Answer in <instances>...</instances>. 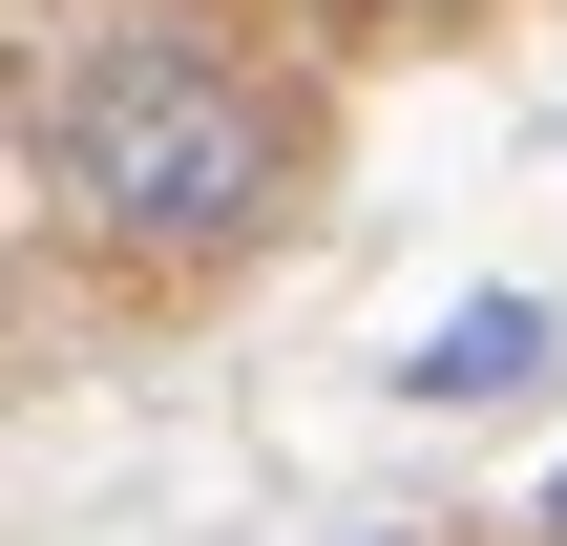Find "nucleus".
<instances>
[{
    "instance_id": "nucleus-1",
    "label": "nucleus",
    "mask_w": 567,
    "mask_h": 546,
    "mask_svg": "<svg viewBox=\"0 0 567 546\" xmlns=\"http://www.w3.org/2000/svg\"><path fill=\"white\" fill-rule=\"evenodd\" d=\"M274 105H252V63L231 42H189V21H105L63 84H42V189L105 231V253H252L274 231Z\"/></svg>"
},
{
    "instance_id": "nucleus-2",
    "label": "nucleus",
    "mask_w": 567,
    "mask_h": 546,
    "mask_svg": "<svg viewBox=\"0 0 567 546\" xmlns=\"http://www.w3.org/2000/svg\"><path fill=\"white\" fill-rule=\"evenodd\" d=\"M526 358H547V295H463V316H442V337H421L400 379H421V400H505Z\"/></svg>"
},
{
    "instance_id": "nucleus-3",
    "label": "nucleus",
    "mask_w": 567,
    "mask_h": 546,
    "mask_svg": "<svg viewBox=\"0 0 567 546\" xmlns=\"http://www.w3.org/2000/svg\"><path fill=\"white\" fill-rule=\"evenodd\" d=\"M337 21H484V0H337Z\"/></svg>"
},
{
    "instance_id": "nucleus-4",
    "label": "nucleus",
    "mask_w": 567,
    "mask_h": 546,
    "mask_svg": "<svg viewBox=\"0 0 567 546\" xmlns=\"http://www.w3.org/2000/svg\"><path fill=\"white\" fill-rule=\"evenodd\" d=\"M547 546H567V484H547Z\"/></svg>"
}]
</instances>
